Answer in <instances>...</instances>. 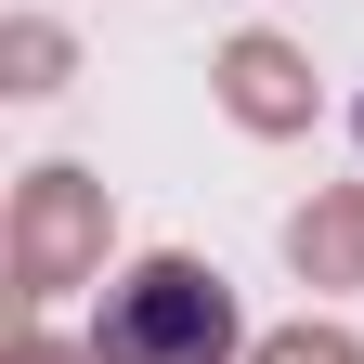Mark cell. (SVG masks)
Returning a JSON list of instances; mask_svg holds the SVG:
<instances>
[{
    "label": "cell",
    "mask_w": 364,
    "mask_h": 364,
    "mask_svg": "<svg viewBox=\"0 0 364 364\" xmlns=\"http://www.w3.org/2000/svg\"><path fill=\"white\" fill-rule=\"evenodd\" d=\"M235 351H247L235 287L208 260H182V247L130 260L105 287V312H91V364H235Z\"/></svg>",
    "instance_id": "cell-1"
}]
</instances>
